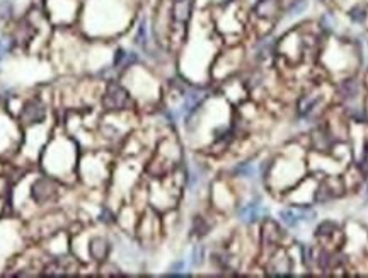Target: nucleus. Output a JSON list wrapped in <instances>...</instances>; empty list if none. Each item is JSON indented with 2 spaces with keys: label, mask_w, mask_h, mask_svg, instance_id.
Returning <instances> with one entry per match:
<instances>
[{
  "label": "nucleus",
  "mask_w": 368,
  "mask_h": 278,
  "mask_svg": "<svg viewBox=\"0 0 368 278\" xmlns=\"http://www.w3.org/2000/svg\"><path fill=\"white\" fill-rule=\"evenodd\" d=\"M307 5H308V0H295L288 12H290V16H298V14H302L307 9Z\"/></svg>",
  "instance_id": "f8f14e48"
},
{
  "label": "nucleus",
  "mask_w": 368,
  "mask_h": 278,
  "mask_svg": "<svg viewBox=\"0 0 368 278\" xmlns=\"http://www.w3.org/2000/svg\"><path fill=\"white\" fill-rule=\"evenodd\" d=\"M280 215H281V220H283L285 224L288 225V227H295V225H297L298 218L295 217V214H293V212H290V210H283Z\"/></svg>",
  "instance_id": "4468645a"
},
{
  "label": "nucleus",
  "mask_w": 368,
  "mask_h": 278,
  "mask_svg": "<svg viewBox=\"0 0 368 278\" xmlns=\"http://www.w3.org/2000/svg\"><path fill=\"white\" fill-rule=\"evenodd\" d=\"M314 107H315L314 97H304V99L300 101V104H298V111H300L302 116H307Z\"/></svg>",
  "instance_id": "1a4fd4ad"
},
{
  "label": "nucleus",
  "mask_w": 368,
  "mask_h": 278,
  "mask_svg": "<svg viewBox=\"0 0 368 278\" xmlns=\"http://www.w3.org/2000/svg\"><path fill=\"white\" fill-rule=\"evenodd\" d=\"M58 188L51 178H40L34 181L33 188H31V196L36 203H46L51 201L57 196Z\"/></svg>",
  "instance_id": "f03ea898"
},
{
  "label": "nucleus",
  "mask_w": 368,
  "mask_h": 278,
  "mask_svg": "<svg viewBox=\"0 0 368 278\" xmlns=\"http://www.w3.org/2000/svg\"><path fill=\"white\" fill-rule=\"evenodd\" d=\"M194 0H176L172 5V19L179 24H186L193 14Z\"/></svg>",
  "instance_id": "39448f33"
},
{
  "label": "nucleus",
  "mask_w": 368,
  "mask_h": 278,
  "mask_svg": "<svg viewBox=\"0 0 368 278\" xmlns=\"http://www.w3.org/2000/svg\"><path fill=\"white\" fill-rule=\"evenodd\" d=\"M259 214H261V207L258 203H249L239 210V217L245 222H256L259 218Z\"/></svg>",
  "instance_id": "0eeeda50"
},
{
  "label": "nucleus",
  "mask_w": 368,
  "mask_h": 278,
  "mask_svg": "<svg viewBox=\"0 0 368 278\" xmlns=\"http://www.w3.org/2000/svg\"><path fill=\"white\" fill-rule=\"evenodd\" d=\"M12 50V38H0V60L7 57Z\"/></svg>",
  "instance_id": "9b49d317"
},
{
  "label": "nucleus",
  "mask_w": 368,
  "mask_h": 278,
  "mask_svg": "<svg viewBox=\"0 0 368 278\" xmlns=\"http://www.w3.org/2000/svg\"><path fill=\"white\" fill-rule=\"evenodd\" d=\"M184 268V263L183 261H176L174 265L171 266V272H178V270H183Z\"/></svg>",
  "instance_id": "aec40b11"
},
{
  "label": "nucleus",
  "mask_w": 368,
  "mask_h": 278,
  "mask_svg": "<svg viewBox=\"0 0 368 278\" xmlns=\"http://www.w3.org/2000/svg\"><path fill=\"white\" fill-rule=\"evenodd\" d=\"M234 174L244 176V178H251V176L254 174V168L251 166V162H242V164H239L237 168L234 169Z\"/></svg>",
  "instance_id": "9d476101"
},
{
  "label": "nucleus",
  "mask_w": 368,
  "mask_h": 278,
  "mask_svg": "<svg viewBox=\"0 0 368 278\" xmlns=\"http://www.w3.org/2000/svg\"><path fill=\"white\" fill-rule=\"evenodd\" d=\"M20 118H22V121L26 125H38L41 123V121H44V118H46V109H44V106L40 101L36 99L27 101L22 106Z\"/></svg>",
  "instance_id": "7ed1b4c3"
},
{
  "label": "nucleus",
  "mask_w": 368,
  "mask_h": 278,
  "mask_svg": "<svg viewBox=\"0 0 368 278\" xmlns=\"http://www.w3.org/2000/svg\"><path fill=\"white\" fill-rule=\"evenodd\" d=\"M319 2H324V0H319Z\"/></svg>",
  "instance_id": "412c9836"
},
{
  "label": "nucleus",
  "mask_w": 368,
  "mask_h": 278,
  "mask_svg": "<svg viewBox=\"0 0 368 278\" xmlns=\"http://www.w3.org/2000/svg\"><path fill=\"white\" fill-rule=\"evenodd\" d=\"M104 107L109 111H121V109H126L128 106L131 104V99L130 96H128V92L124 91L123 87H121L120 84H109L106 89V92H104Z\"/></svg>",
  "instance_id": "f257e3e1"
},
{
  "label": "nucleus",
  "mask_w": 368,
  "mask_h": 278,
  "mask_svg": "<svg viewBox=\"0 0 368 278\" xmlns=\"http://www.w3.org/2000/svg\"><path fill=\"white\" fill-rule=\"evenodd\" d=\"M193 229L196 231L198 235H204L208 232V225L204 224L203 218H196V220H194V227Z\"/></svg>",
  "instance_id": "dca6fc26"
},
{
  "label": "nucleus",
  "mask_w": 368,
  "mask_h": 278,
  "mask_svg": "<svg viewBox=\"0 0 368 278\" xmlns=\"http://www.w3.org/2000/svg\"><path fill=\"white\" fill-rule=\"evenodd\" d=\"M109 251H111L109 241L101 237V235L92 237L91 242H89V253H91V258L96 259V261H104L109 256Z\"/></svg>",
  "instance_id": "20e7f679"
},
{
  "label": "nucleus",
  "mask_w": 368,
  "mask_h": 278,
  "mask_svg": "<svg viewBox=\"0 0 368 278\" xmlns=\"http://www.w3.org/2000/svg\"><path fill=\"white\" fill-rule=\"evenodd\" d=\"M12 12V7L9 2H0V19H7Z\"/></svg>",
  "instance_id": "a211bd4d"
},
{
  "label": "nucleus",
  "mask_w": 368,
  "mask_h": 278,
  "mask_svg": "<svg viewBox=\"0 0 368 278\" xmlns=\"http://www.w3.org/2000/svg\"><path fill=\"white\" fill-rule=\"evenodd\" d=\"M99 218H101L102 222H106V224H111V222L114 220L113 214H111L109 210H102V212H101V217H99Z\"/></svg>",
  "instance_id": "6ab92c4d"
},
{
  "label": "nucleus",
  "mask_w": 368,
  "mask_h": 278,
  "mask_svg": "<svg viewBox=\"0 0 368 278\" xmlns=\"http://www.w3.org/2000/svg\"><path fill=\"white\" fill-rule=\"evenodd\" d=\"M263 237H265L266 244H276L278 237H280V229L269 222V224H266L265 231H263Z\"/></svg>",
  "instance_id": "6e6552de"
},
{
  "label": "nucleus",
  "mask_w": 368,
  "mask_h": 278,
  "mask_svg": "<svg viewBox=\"0 0 368 278\" xmlns=\"http://www.w3.org/2000/svg\"><path fill=\"white\" fill-rule=\"evenodd\" d=\"M365 17H367V12H365V9H353V12H351V19L355 21V22H363L365 21Z\"/></svg>",
  "instance_id": "f3484780"
},
{
  "label": "nucleus",
  "mask_w": 368,
  "mask_h": 278,
  "mask_svg": "<svg viewBox=\"0 0 368 278\" xmlns=\"http://www.w3.org/2000/svg\"><path fill=\"white\" fill-rule=\"evenodd\" d=\"M203 255H204V251L201 246H196V248L193 249V255H191L193 256V259H191V261H193L194 266H200L201 263H203Z\"/></svg>",
  "instance_id": "2eb2a0df"
},
{
  "label": "nucleus",
  "mask_w": 368,
  "mask_h": 278,
  "mask_svg": "<svg viewBox=\"0 0 368 278\" xmlns=\"http://www.w3.org/2000/svg\"><path fill=\"white\" fill-rule=\"evenodd\" d=\"M254 12L258 17L266 21H271L280 12V0H258L254 5Z\"/></svg>",
  "instance_id": "423d86ee"
},
{
  "label": "nucleus",
  "mask_w": 368,
  "mask_h": 278,
  "mask_svg": "<svg viewBox=\"0 0 368 278\" xmlns=\"http://www.w3.org/2000/svg\"><path fill=\"white\" fill-rule=\"evenodd\" d=\"M137 44H140V46H145L147 44V26H145V21H142L140 26H138V31H137Z\"/></svg>",
  "instance_id": "ddd939ff"
}]
</instances>
